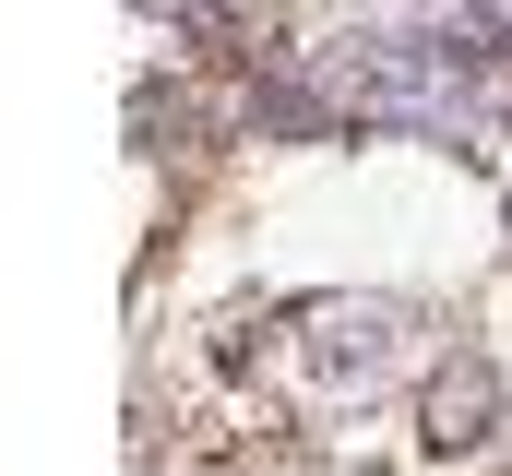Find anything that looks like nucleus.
<instances>
[{"label":"nucleus","instance_id":"obj_1","mask_svg":"<svg viewBox=\"0 0 512 476\" xmlns=\"http://www.w3.org/2000/svg\"><path fill=\"white\" fill-rule=\"evenodd\" d=\"M489 417H501V369H489V357L429 369V393H417V441H429V453H477Z\"/></svg>","mask_w":512,"mask_h":476}]
</instances>
